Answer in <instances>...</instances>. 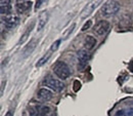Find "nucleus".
Returning a JSON list of instances; mask_svg holds the SVG:
<instances>
[{
	"instance_id": "obj_24",
	"label": "nucleus",
	"mask_w": 133,
	"mask_h": 116,
	"mask_svg": "<svg viewBox=\"0 0 133 116\" xmlns=\"http://www.w3.org/2000/svg\"><path fill=\"white\" fill-rule=\"evenodd\" d=\"M5 81H2V84H1V95L3 94V90H4V85H5Z\"/></svg>"
},
{
	"instance_id": "obj_23",
	"label": "nucleus",
	"mask_w": 133,
	"mask_h": 116,
	"mask_svg": "<svg viewBox=\"0 0 133 116\" xmlns=\"http://www.w3.org/2000/svg\"><path fill=\"white\" fill-rule=\"evenodd\" d=\"M42 3H43V1H37V2H36V5H35V9H38V8L41 6Z\"/></svg>"
},
{
	"instance_id": "obj_22",
	"label": "nucleus",
	"mask_w": 133,
	"mask_h": 116,
	"mask_svg": "<svg viewBox=\"0 0 133 116\" xmlns=\"http://www.w3.org/2000/svg\"><path fill=\"white\" fill-rule=\"evenodd\" d=\"M14 114H15V109L10 108V109L5 113V115L4 116H14Z\"/></svg>"
},
{
	"instance_id": "obj_1",
	"label": "nucleus",
	"mask_w": 133,
	"mask_h": 116,
	"mask_svg": "<svg viewBox=\"0 0 133 116\" xmlns=\"http://www.w3.org/2000/svg\"><path fill=\"white\" fill-rule=\"evenodd\" d=\"M52 69H53L54 74H55L58 78H61V79H63V80L69 78V76H70V74H71L70 67L68 66L66 63L63 62V61L56 62V63L53 65Z\"/></svg>"
},
{
	"instance_id": "obj_15",
	"label": "nucleus",
	"mask_w": 133,
	"mask_h": 116,
	"mask_svg": "<svg viewBox=\"0 0 133 116\" xmlns=\"http://www.w3.org/2000/svg\"><path fill=\"white\" fill-rule=\"evenodd\" d=\"M10 1H4V0H1V7H0V10H1V15H8L11 10V7H10V4H9Z\"/></svg>"
},
{
	"instance_id": "obj_4",
	"label": "nucleus",
	"mask_w": 133,
	"mask_h": 116,
	"mask_svg": "<svg viewBox=\"0 0 133 116\" xmlns=\"http://www.w3.org/2000/svg\"><path fill=\"white\" fill-rule=\"evenodd\" d=\"M78 69L79 70H83L85 67L87 66L89 60H90V53L88 52V50H79L78 53Z\"/></svg>"
},
{
	"instance_id": "obj_20",
	"label": "nucleus",
	"mask_w": 133,
	"mask_h": 116,
	"mask_svg": "<svg viewBox=\"0 0 133 116\" xmlns=\"http://www.w3.org/2000/svg\"><path fill=\"white\" fill-rule=\"evenodd\" d=\"M91 26H92V21H90V20H89V21H87V22H86V23L83 25V27H82L81 31H83V32H84V31L88 30V29H89Z\"/></svg>"
},
{
	"instance_id": "obj_2",
	"label": "nucleus",
	"mask_w": 133,
	"mask_h": 116,
	"mask_svg": "<svg viewBox=\"0 0 133 116\" xmlns=\"http://www.w3.org/2000/svg\"><path fill=\"white\" fill-rule=\"evenodd\" d=\"M120 10V4L118 1H107L101 7V15L105 17L114 16Z\"/></svg>"
},
{
	"instance_id": "obj_21",
	"label": "nucleus",
	"mask_w": 133,
	"mask_h": 116,
	"mask_svg": "<svg viewBox=\"0 0 133 116\" xmlns=\"http://www.w3.org/2000/svg\"><path fill=\"white\" fill-rule=\"evenodd\" d=\"M50 112V108L49 107H43L42 110H41V116H46L45 114L49 113Z\"/></svg>"
},
{
	"instance_id": "obj_13",
	"label": "nucleus",
	"mask_w": 133,
	"mask_h": 116,
	"mask_svg": "<svg viewBox=\"0 0 133 116\" xmlns=\"http://www.w3.org/2000/svg\"><path fill=\"white\" fill-rule=\"evenodd\" d=\"M95 45H96V39L93 36L87 35L84 38V47L86 50H91Z\"/></svg>"
},
{
	"instance_id": "obj_7",
	"label": "nucleus",
	"mask_w": 133,
	"mask_h": 116,
	"mask_svg": "<svg viewBox=\"0 0 133 116\" xmlns=\"http://www.w3.org/2000/svg\"><path fill=\"white\" fill-rule=\"evenodd\" d=\"M119 26H121L122 28H133V15H123L120 19Z\"/></svg>"
},
{
	"instance_id": "obj_10",
	"label": "nucleus",
	"mask_w": 133,
	"mask_h": 116,
	"mask_svg": "<svg viewBox=\"0 0 133 116\" xmlns=\"http://www.w3.org/2000/svg\"><path fill=\"white\" fill-rule=\"evenodd\" d=\"M37 97H38V99L42 100V101H49V100L52 99L53 94H52V91L50 89H48V88L42 87V88H40L38 90Z\"/></svg>"
},
{
	"instance_id": "obj_5",
	"label": "nucleus",
	"mask_w": 133,
	"mask_h": 116,
	"mask_svg": "<svg viewBox=\"0 0 133 116\" xmlns=\"http://www.w3.org/2000/svg\"><path fill=\"white\" fill-rule=\"evenodd\" d=\"M110 27H111V25H110V23L108 21H99L93 27V31L97 34V35L102 36V35H104V34L110 30Z\"/></svg>"
},
{
	"instance_id": "obj_8",
	"label": "nucleus",
	"mask_w": 133,
	"mask_h": 116,
	"mask_svg": "<svg viewBox=\"0 0 133 116\" xmlns=\"http://www.w3.org/2000/svg\"><path fill=\"white\" fill-rule=\"evenodd\" d=\"M2 23L8 29H12L19 23V19L16 16H5V17H2Z\"/></svg>"
},
{
	"instance_id": "obj_19",
	"label": "nucleus",
	"mask_w": 133,
	"mask_h": 116,
	"mask_svg": "<svg viewBox=\"0 0 133 116\" xmlns=\"http://www.w3.org/2000/svg\"><path fill=\"white\" fill-rule=\"evenodd\" d=\"M61 43H62V39H58V40L54 41V42L52 43V45L50 46V51H55V50L59 47Z\"/></svg>"
},
{
	"instance_id": "obj_14",
	"label": "nucleus",
	"mask_w": 133,
	"mask_h": 116,
	"mask_svg": "<svg viewBox=\"0 0 133 116\" xmlns=\"http://www.w3.org/2000/svg\"><path fill=\"white\" fill-rule=\"evenodd\" d=\"M34 26H35V22H32V23H31V25H30V26L27 28V30L25 31V33L22 35V37H21V39L18 40L17 44H19V45H21V44H23V43H24V42H25V41H26V40L29 38V36H30V33L32 32Z\"/></svg>"
},
{
	"instance_id": "obj_9",
	"label": "nucleus",
	"mask_w": 133,
	"mask_h": 116,
	"mask_svg": "<svg viewBox=\"0 0 133 116\" xmlns=\"http://www.w3.org/2000/svg\"><path fill=\"white\" fill-rule=\"evenodd\" d=\"M31 6H32L31 1H17L16 4V8L18 14H25L31 8Z\"/></svg>"
},
{
	"instance_id": "obj_6",
	"label": "nucleus",
	"mask_w": 133,
	"mask_h": 116,
	"mask_svg": "<svg viewBox=\"0 0 133 116\" xmlns=\"http://www.w3.org/2000/svg\"><path fill=\"white\" fill-rule=\"evenodd\" d=\"M100 3H101V1H91V2L87 3V5L85 6V8H84L83 11H82L81 19L84 20V19H86L87 17H89L92 14V11L99 5Z\"/></svg>"
},
{
	"instance_id": "obj_16",
	"label": "nucleus",
	"mask_w": 133,
	"mask_h": 116,
	"mask_svg": "<svg viewBox=\"0 0 133 116\" xmlns=\"http://www.w3.org/2000/svg\"><path fill=\"white\" fill-rule=\"evenodd\" d=\"M50 57H51V51L47 52L46 54H44V56H43V57H42V58H41V59L36 63V67H37V68L42 67L45 63H46V62H47V61H48V60H49Z\"/></svg>"
},
{
	"instance_id": "obj_12",
	"label": "nucleus",
	"mask_w": 133,
	"mask_h": 116,
	"mask_svg": "<svg viewBox=\"0 0 133 116\" xmlns=\"http://www.w3.org/2000/svg\"><path fill=\"white\" fill-rule=\"evenodd\" d=\"M48 17H49V15L48 13L45 10L43 13H41V15L39 16V19H38V25H37V31H41L44 26L46 25L47 21H48Z\"/></svg>"
},
{
	"instance_id": "obj_17",
	"label": "nucleus",
	"mask_w": 133,
	"mask_h": 116,
	"mask_svg": "<svg viewBox=\"0 0 133 116\" xmlns=\"http://www.w3.org/2000/svg\"><path fill=\"white\" fill-rule=\"evenodd\" d=\"M75 28H76V23H73V24H72V25L66 29V32L64 33V35H63V40L68 39V38H69V36L73 33V31L75 30Z\"/></svg>"
},
{
	"instance_id": "obj_11",
	"label": "nucleus",
	"mask_w": 133,
	"mask_h": 116,
	"mask_svg": "<svg viewBox=\"0 0 133 116\" xmlns=\"http://www.w3.org/2000/svg\"><path fill=\"white\" fill-rule=\"evenodd\" d=\"M37 44H38V40H37L36 38H33V39L27 44V46L24 48V50H23V58H27L29 54H31V53L33 52V50L36 48Z\"/></svg>"
},
{
	"instance_id": "obj_3",
	"label": "nucleus",
	"mask_w": 133,
	"mask_h": 116,
	"mask_svg": "<svg viewBox=\"0 0 133 116\" xmlns=\"http://www.w3.org/2000/svg\"><path fill=\"white\" fill-rule=\"evenodd\" d=\"M43 84L46 85L47 87L51 88V89L54 90V91H62V90L65 88V84H64L63 81H61V80H58V79L52 77L51 75H47V76L44 78Z\"/></svg>"
},
{
	"instance_id": "obj_18",
	"label": "nucleus",
	"mask_w": 133,
	"mask_h": 116,
	"mask_svg": "<svg viewBox=\"0 0 133 116\" xmlns=\"http://www.w3.org/2000/svg\"><path fill=\"white\" fill-rule=\"evenodd\" d=\"M29 113H30V116H38L39 115V113H40V110H39L38 107H36V106L30 107Z\"/></svg>"
}]
</instances>
